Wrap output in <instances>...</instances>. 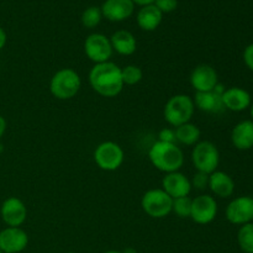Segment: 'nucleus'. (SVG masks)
Wrapping results in <instances>:
<instances>
[{"instance_id": "f257e3e1", "label": "nucleus", "mask_w": 253, "mask_h": 253, "mask_svg": "<svg viewBox=\"0 0 253 253\" xmlns=\"http://www.w3.org/2000/svg\"><path fill=\"white\" fill-rule=\"evenodd\" d=\"M89 83L99 95L115 98L124 89L121 68L111 61L94 64L89 72Z\"/></svg>"}, {"instance_id": "f03ea898", "label": "nucleus", "mask_w": 253, "mask_h": 253, "mask_svg": "<svg viewBox=\"0 0 253 253\" xmlns=\"http://www.w3.org/2000/svg\"><path fill=\"white\" fill-rule=\"evenodd\" d=\"M148 158L156 169L163 173L178 172L184 165V153L177 143L157 142L153 143L148 151Z\"/></svg>"}, {"instance_id": "7ed1b4c3", "label": "nucleus", "mask_w": 253, "mask_h": 253, "mask_svg": "<svg viewBox=\"0 0 253 253\" xmlns=\"http://www.w3.org/2000/svg\"><path fill=\"white\" fill-rule=\"evenodd\" d=\"M82 88V78L72 68H62L52 76L49 91L58 100H69L78 94Z\"/></svg>"}, {"instance_id": "20e7f679", "label": "nucleus", "mask_w": 253, "mask_h": 253, "mask_svg": "<svg viewBox=\"0 0 253 253\" xmlns=\"http://www.w3.org/2000/svg\"><path fill=\"white\" fill-rule=\"evenodd\" d=\"M194 111L195 105L193 98L187 94H177L167 100L163 109V116L165 120L175 128L183 124L190 123Z\"/></svg>"}, {"instance_id": "39448f33", "label": "nucleus", "mask_w": 253, "mask_h": 253, "mask_svg": "<svg viewBox=\"0 0 253 253\" xmlns=\"http://www.w3.org/2000/svg\"><path fill=\"white\" fill-rule=\"evenodd\" d=\"M173 199L162 189H150L142 195L141 208L153 219H163L172 212Z\"/></svg>"}, {"instance_id": "423d86ee", "label": "nucleus", "mask_w": 253, "mask_h": 253, "mask_svg": "<svg viewBox=\"0 0 253 253\" xmlns=\"http://www.w3.org/2000/svg\"><path fill=\"white\" fill-rule=\"evenodd\" d=\"M192 162L198 172L211 174L217 170L220 163V152L211 141H199L193 147Z\"/></svg>"}, {"instance_id": "0eeeda50", "label": "nucleus", "mask_w": 253, "mask_h": 253, "mask_svg": "<svg viewBox=\"0 0 253 253\" xmlns=\"http://www.w3.org/2000/svg\"><path fill=\"white\" fill-rule=\"evenodd\" d=\"M125 160V152L119 143L105 141L96 146L94 151V161L100 169L114 172L119 169Z\"/></svg>"}, {"instance_id": "6e6552de", "label": "nucleus", "mask_w": 253, "mask_h": 253, "mask_svg": "<svg viewBox=\"0 0 253 253\" xmlns=\"http://www.w3.org/2000/svg\"><path fill=\"white\" fill-rule=\"evenodd\" d=\"M84 52L94 64L110 61L113 56V46L109 37L103 34H91L84 41Z\"/></svg>"}, {"instance_id": "1a4fd4ad", "label": "nucleus", "mask_w": 253, "mask_h": 253, "mask_svg": "<svg viewBox=\"0 0 253 253\" xmlns=\"http://www.w3.org/2000/svg\"><path fill=\"white\" fill-rule=\"evenodd\" d=\"M217 215V203L214 197L202 194L192 202L190 219L198 225H208L215 220Z\"/></svg>"}, {"instance_id": "9d476101", "label": "nucleus", "mask_w": 253, "mask_h": 253, "mask_svg": "<svg viewBox=\"0 0 253 253\" xmlns=\"http://www.w3.org/2000/svg\"><path fill=\"white\" fill-rule=\"evenodd\" d=\"M226 219L234 225H246L253 221V198L249 195L239 197L230 202L226 208Z\"/></svg>"}, {"instance_id": "9b49d317", "label": "nucleus", "mask_w": 253, "mask_h": 253, "mask_svg": "<svg viewBox=\"0 0 253 253\" xmlns=\"http://www.w3.org/2000/svg\"><path fill=\"white\" fill-rule=\"evenodd\" d=\"M0 215L9 227H20L27 219V208L21 199L10 197L2 202Z\"/></svg>"}, {"instance_id": "f8f14e48", "label": "nucleus", "mask_w": 253, "mask_h": 253, "mask_svg": "<svg viewBox=\"0 0 253 253\" xmlns=\"http://www.w3.org/2000/svg\"><path fill=\"white\" fill-rule=\"evenodd\" d=\"M224 91L225 86L220 83L211 91H204V93L195 91V95L193 98L195 108L209 114L221 113V111L225 110V106L222 104L221 99Z\"/></svg>"}, {"instance_id": "ddd939ff", "label": "nucleus", "mask_w": 253, "mask_h": 253, "mask_svg": "<svg viewBox=\"0 0 253 253\" xmlns=\"http://www.w3.org/2000/svg\"><path fill=\"white\" fill-rule=\"evenodd\" d=\"M29 245V236L21 227H5L0 231V250L2 253H20Z\"/></svg>"}, {"instance_id": "4468645a", "label": "nucleus", "mask_w": 253, "mask_h": 253, "mask_svg": "<svg viewBox=\"0 0 253 253\" xmlns=\"http://www.w3.org/2000/svg\"><path fill=\"white\" fill-rule=\"evenodd\" d=\"M190 84L195 91H211L219 84V77L214 67L210 64H199L190 73Z\"/></svg>"}, {"instance_id": "2eb2a0df", "label": "nucleus", "mask_w": 253, "mask_h": 253, "mask_svg": "<svg viewBox=\"0 0 253 253\" xmlns=\"http://www.w3.org/2000/svg\"><path fill=\"white\" fill-rule=\"evenodd\" d=\"M162 189L172 199H177V198L189 197L192 192V184H190L189 178L178 170V172L167 173L163 177Z\"/></svg>"}, {"instance_id": "dca6fc26", "label": "nucleus", "mask_w": 253, "mask_h": 253, "mask_svg": "<svg viewBox=\"0 0 253 253\" xmlns=\"http://www.w3.org/2000/svg\"><path fill=\"white\" fill-rule=\"evenodd\" d=\"M100 9L103 17L109 21L120 22L132 16L135 4L132 0H105Z\"/></svg>"}, {"instance_id": "f3484780", "label": "nucleus", "mask_w": 253, "mask_h": 253, "mask_svg": "<svg viewBox=\"0 0 253 253\" xmlns=\"http://www.w3.org/2000/svg\"><path fill=\"white\" fill-rule=\"evenodd\" d=\"M221 99L225 109L236 111V113L246 110L252 104V99L249 91L240 86H231V88L225 89Z\"/></svg>"}, {"instance_id": "a211bd4d", "label": "nucleus", "mask_w": 253, "mask_h": 253, "mask_svg": "<svg viewBox=\"0 0 253 253\" xmlns=\"http://www.w3.org/2000/svg\"><path fill=\"white\" fill-rule=\"evenodd\" d=\"M209 188L219 198H230L235 192V182L227 173L215 170L209 174Z\"/></svg>"}, {"instance_id": "6ab92c4d", "label": "nucleus", "mask_w": 253, "mask_h": 253, "mask_svg": "<svg viewBox=\"0 0 253 253\" xmlns=\"http://www.w3.org/2000/svg\"><path fill=\"white\" fill-rule=\"evenodd\" d=\"M231 142L237 150L247 151L253 147V121L244 120L231 131Z\"/></svg>"}, {"instance_id": "aec40b11", "label": "nucleus", "mask_w": 253, "mask_h": 253, "mask_svg": "<svg viewBox=\"0 0 253 253\" xmlns=\"http://www.w3.org/2000/svg\"><path fill=\"white\" fill-rule=\"evenodd\" d=\"M110 42L114 51L121 56H131L137 49V41L127 30H119L114 32L110 37Z\"/></svg>"}, {"instance_id": "412c9836", "label": "nucleus", "mask_w": 253, "mask_h": 253, "mask_svg": "<svg viewBox=\"0 0 253 253\" xmlns=\"http://www.w3.org/2000/svg\"><path fill=\"white\" fill-rule=\"evenodd\" d=\"M163 19V14L155 4L141 6L137 12V25L143 31H155L158 29Z\"/></svg>"}, {"instance_id": "4be33fe9", "label": "nucleus", "mask_w": 253, "mask_h": 253, "mask_svg": "<svg viewBox=\"0 0 253 253\" xmlns=\"http://www.w3.org/2000/svg\"><path fill=\"white\" fill-rule=\"evenodd\" d=\"M174 131L177 142L185 146H195L200 141V136H202L200 128L192 123L183 124L175 127Z\"/></svg>"}, {"instance_id": "5701e85b", "label": "nucleus", "mask_w": 253, "mask_h": 253, "mask_svg": "<svg viewBox=\"0 0 253 253\" xmlns=\"http://www.w3.org/2000/svg\"><path fill=\"white\" fill-rule=\"evenodd\" d=\"M240 249L245 253H253V222L242 225L237 234Z\"/></svg>"}, {"instance_id": "b1692460", "label": "nucleus", "mask_w": 253, "mask_h": 253, "mask_svg": "<svg viewBox=\"0 0 253 253\" xmlns=\"http://www.w3.org/2000/svg\"><path fill=\"white\" fill-rule=\"evenodd\" d=\"M121 77H123L124 85H136L143 78L142 69L135 64H128L121 68Z\"/></svg>"}, {"instance_id": "393cba45", "label": "nucleus", "mask_w": 253, "mask_h": 253, "mask_svg": "<svg viewBox=\"0 0 253 253\" xmlns=\"http://www.w3.org/2000/svg\"><path fill=\"white\" fill-rule=\"evenodd\" d=\"M103 19V12L101 9L98 6H89L82 14V25L85 29H94L100 24Z\"/></svg>"}, {"instance_id": "a878e982", "label": "nucleus", "mask_w": 253, "mask_h": 253, "mask_svg": "<svg viewBox=\"0 0 253 253\" xmlns=\"http://www.w3.org/2000/svg\"><path fill=\"white\" fill-rule=\"evenodd\" d=\"M192 202L193 199L189 197H182L173 199L172 212H174L180 219H188L192 214Z\"/></svg>"}, {"instance_id": "bb28decb", "label": "nucleus", "mask_w": 253, "mask_h": 253, "mask_svg": "<svg viewBox=\"0 0 253 253\" xmlns=\"http://www.w3.org/2000/svg\"><path fill=\"white\" fill-rule=\"evenodd\" d=\"M190 184H192V188H195L197 190L207 189L209 187V174L197 170V173L190 179Z\"/></svg>"}, {"instance_id": "cd10ccee", "label": "nucleus", "mask_w": 253, "mask_h": 253, "mask_svg": "<svg viewBox=\"0 0 253 253\" xmlns=\"http://www.w3.org/2000/svg\"><path fill=\"white\" fill-rule=\"evenodd\" d=\"M153 4L158 7L162 14H169L177 9L178 0H155Z\"/></svg>"}, {"instance_id": "c85d7f7f", "label": "nucleus", "mask_w": 253, "mask_h": 253, "mask_svg": "<svg viewBox=\"0 0 253 253\" xmlns=\"http://www.w3.org/2000/svg\"><path fill=\"white\" fill-rule=\"evenodd\" d=\"M158 141L161 142H167V143H175V131L174 128L165 127L158 132Z\"/></svg>"}, {"instance_id": "c756f323", "label": "nucleus", "mask_w": 253, "mask_h": 253, "mask_svg": "<svg viewBox=\"0 0 253 253\" xmlns=\"http://www.w3.org/2000/svg\"><path fill=\"white\" fill-rule=\"evenodd\" d=\"M244 62L247 68L253 72V43L249 44L244 51Z\"/></svg>"}, {"instance_id": "7c9ffc66", "label": "nucleus", "mask_w": 253, "mask_h": 253, "mask_svg": "<svg viewBox=\"0 0 253 253\" xmlns=\"http://www.w3.org/2000/svg\"><path fill=\"white\" fill-rule=\"evenodd\" d=\"M6 41H7L6 32H5V30L2 29L1 26H0V51H1V49L5 47V44H6Z\"/></svg>"}, {"instance_id": "2f4dec72", "label": "nucleus", "mask_w": 253, "mask_h": 253, "mask_svg": "<svg viewBox=\"0 0 253 253\" xmlns=\"http://www.w3.org/2000/svg\"><path fill=\"white\" fill-rule=\"evenodd\" d=\"M6 120H5V118H2L1 115H0V137H2V135L5 133V131H6Z\"/></svg>"}, {"instance_id": "473e14b6", "label": "nucleus", "mask_w": 253, "mask_h": 253, "mask_svg": "<svg viewBox=\"0 0 253 253\" xmlns=\"http://www.w3.org/2000/svg\"><path fill=\"white\" fill-rule=\"evenodd\" d=\"M132 2L135 5H140V6H146V5L153 4L155 0H132Z\"/></svg>"}, {"instance_id": "72a5a7b5", "label": "nucleus", "mask_w": 253, "mask_h": 253, "mask_svg": "<svg viewBox=\"0 0 253 253\" xmlns=\"http://www.w3.org/2000/svg\"><path fill=\"white\" fill-rule=\"evenodd\" d=\"M123 253H137L136 252L135 249H132V247H127L126 250H124V251H121Z\"/></svg>"}, {"instance_id": "f704fd0d", "label": "nucleus", "mask_w": 253, "mask_h": 253, "mask_svg": "<svg viewBox=\"0 0 253 253\" xmlns=\"http://www.w3.org/2000/svg\"><path fill=\"white\" fill-rule=\"evenodd\" d=\"M104 253H123L121 251H116V250H110V251H106Z\"/></svg>"}, {"instance_id": "c9c22d12", "label": "nucleus", "mask_w": 253, "mask_h": 253, "mask_svg": "<svg viewBox=\"0 0 253 253\" xmlns=\"http://www.w3.org/2000/svg\"><path fill=\"white\" fill-rule=\"evenodd\" d=\"M251 118H252V121H253V103L251 104Z\"/></svg>"}, {"instance_id": "e433bc0d", "label": "nucleus", "mask_w": 253, "mask_h": 253, "mask_svg": "<svg viewBox=\"0 0 253 253\" xmlns=\"http://www.w3.org/2000/svg\"><path fill=\"white\" fill-rule=\"evenodd\" d=\"M2 151H4V146H2V143H0V153H1Z\"/></svg>"}, {"instance_id": "4c0bfd02", "label": "nucleus", "mask_w": 253, "mask_h": 253, "mask_svg": "<svg viewBox=\"0 0 253 253\" xmlns=\"http://www.w3.org/2000/svg\"><path fill=\"white\" fill-rule=\"evenodd\" d=\"M67 253H76V252H67Z\"/></svg>"}, {"instance_id": "58836bf2", "label": "nucleus", "mask_w": 253, "mask_h": 253, "mask_svg": "<svg viewBox=\"0 0 253 253\" xmlns=\"http://www.w3.org/2000/svg\"><path fill=\"white\" fill-rule=\"evenodd\" d=\"M0 253H2V252H1V250H0Z\"/></svg>"}]
</instances>
